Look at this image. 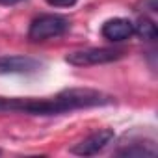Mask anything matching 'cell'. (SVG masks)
I'll return each mask as SVG.
<instances>
[{
	"instance_id": "1",
	"label": "cell",
	"mask_w": 158,
	"mask_h": 158,
	"mask_svg": "<svg viewBox=\"0 0 158 158\" xmlns=\"http://www.w3.org/2000/svg\"><path fill=\"white\" fill-rule=\"evenodd\" d=\"M0 112H15L28 115H60L69 112V106L63 102L60 95L48 99L35 97H0Z\"/></svg>"
},
{
	"instance_id": "2",
	"label": "cell",
	"mask_w": 158,
	"mask_h": 158,
	"mask_svg": "<svg viewBox=\"0 0 158 158\" xmlns=\"http://www.w3.org/2000/svg\"><path fill=\"white\" fill-rule=\"evenodd\" d=\"M63 102L69 106V110H82V108H97V106H108L114 102V97L93 89V88H67L58 93Z\"/></svg>"
},
{
	"instance_id": "3",
	"label": "cell",
	"mask_w": 158,
	"mask_h": 158,
	"mask_svg": "<svg viewBox=\"0 0 158 158\" xmlns=\"http://www.w3.org/2000/svg\"><path fill=\"white\" fill-rule=\"evenodd\" d=\"M71 23L67 17L63 15H56V13H45L35 17L30 23L28 28V39L30 41H47V39H54L63 35L69 30Z\"/></svg>"
},
{
	"instance_id": "4",
	"label": "cell",
	"mask_w": 158,
	"mask_h": 158,
	"mask_svg": "<svg viewBox=\"0 0 158 158\" xmlns=\"http://www.w3.org/2000/svg\"><path fill=\"white\" fill-rule=\"evenodd\" d=\"M125 54L127 52L123 48H115V47H91V48H82V50H74L67 54L65 61L74 67H89V65H102V63L117 61Z\"/></svg>"
},
{
	"instance_id": "5",
	"label": "cell",
	"mask_w": 158,
	"mask_h": 158,
	"mask_svg": "<svg viewBox=\"0 0 158 158\" xmlns=\"http://www.w3.org/2000/svg\"><path fill=\"white\" fill-rule=\"evenodd\" d=\"M114 130L110 128H101L89 136H86L84 139H80L78 143H74L69 151L73 154H78V156H91V154H97L101 152L104 147H108L112 141H114Z\"/></svg>"
},
{
	"instance_id": "6",
	"label": "cell",
	"mask_w": 158,
	"mask_h": 158,
	"mask_svg": "<svg viewBox=\"0 0 158 158\" xmlns=\"http://www.w3.org/2000/svg\"><path fill=\"white\" fill-rule=\"evenodd\" d=\"M43 63L32 56L6 54L0 56V74H32L37 73Z\"/></svg>"
},
{
	"instance_id": "7",
	"label": "cell",
	"mask_w": 158,
	"mask_h": 158,
	"mask_svg": "<svg viewBox=\"0 0 158 158\" xmlns=\"http://www.w3.org/2000/svg\"><path fill=\"white\" fill-rule=\"evenodd\" d=\"M101 34H102L104 39L119 43V41L128 39L134 34V23L130 19H125V17H114V19H108L102 24Z\"/></svg>"
},
{
	"instance_id": "8",
	"label": "cell",
	"mask_w": 158,
	"mask_h": 158,
	"mask_svg": "<svg viewBox=\"0 0 158 158\" xmlns=\"http://www.w3.org/2000/svg\"><path fill=\"white\" fill-rule=\"evenodd\" d=\"M123 147H119L115 151V154L119 156H156V141L154 138L151 139H132L128 138V143H121Z\"/></svg>"
},
{
	"instance_id": "9",
	"label": "cell",
	"mask_w": 158,
	"mask_h": 158,
	"mask_svg": "<svg viewBox=\"0 0 158 158\" xmlns=\"http://www.w3.org/2000/svg\"><path fill=\"white\" fill-rule=\"evenodd\" d=\"M134 34H138L141 39L145 41H154L156 35H158V30H156V24L149 19V17H141L136 24H134Z\"/></svg>"
},
{
	"instance_id": "10",
	"label": "cell",
	"mask_w": 158,
	"mask_h": 158,
	"mask_svg": "<svg viewBox=\"0 0 158 158\" xmlns=\"http://www.w3.org/2000/svg\"><path fill=\"white\" fill-rule=\"evenodd\" d=\"M50 8H73L78 0H45Z\"/></svg>"
},
{
	"instance_id": "11",
	"label": "cell",
	"mask_w": 158,
	"mask_h": 158,
	"mask_svg": "<svg viewBox=\"0 0 158 158\" xmlns=\"http://www.w3.org/2000/svg\"><path fill=\"white\" fill-rule=\"evenodd\" d=\"M19 2H23V0H0L2 6H13V4H19Z\"/></svg>"
}]
</instances>
